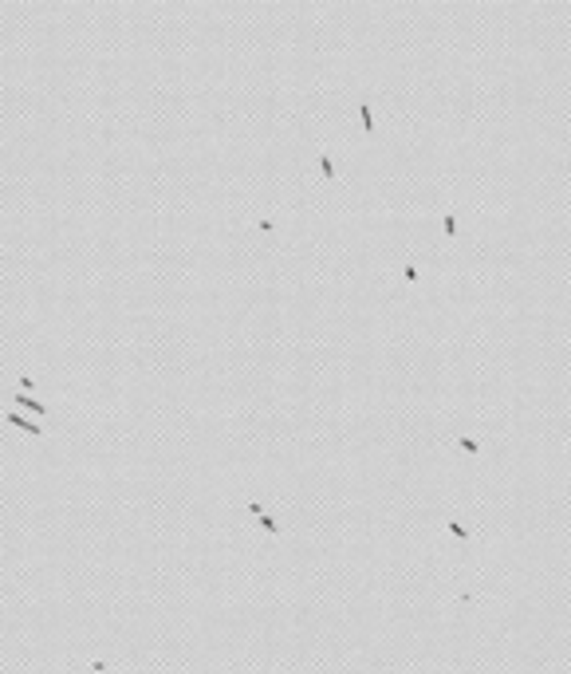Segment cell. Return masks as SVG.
Returning a JSON list of instances; mask_svg holds the SVG:
<instances>
[{"label": "cell", "mask_w": 571, "mask_h": 674, "mask_svg": "<svg viewBox=\"0 0 571 674\" xmlns=\"http://www.w3.org/2000/svg\"><path fill=\"white\" fill-rule=\"evenodd\" d=\"M4 418H8L12 426H20V430H28V434H36V438H40V426H36V422H24V418L16 414V410H8V414H4Z\"/></svg>", "instance_id": "1"}, {"label": "cell", "mask_w": 571, "mask_h": 674, "mask_svg": "<svg viewBox=\"0 0 571 674\" xmlns=\"http://www.w3.org/2000/svg\"><path fill=\"white\" fill-rule=\"evenodd\" d=\"M16 402H20V406H24V410H36V414H44V410H48V406H44V402H32V398H24V390H20V394H16Z\"/></svg>", "instance_id": "2"}, {"label": "cell", "mask_w": 571, "mask_h": 674, "mask_svg": "<svg viewBox=\"0 0 571 674\" xmlns=\"http://www.w3.org/2000/svg\"><path fill=\"white\" fill-rule=\"evenodd\" d=\"M319 166H323V174H327V178H335V166H331V158H327V154L319 158Z\"/></svg>", "instance_id": "3"}, {"label": "cell", "mask_w": 571, "mask_h": 674, "mask_svg": "<svg viewBox=\"0 0 571 674\" xmlns=\"http://www.w3.org/2000/svg\"><path fill=\"white\" fill-rule=\"evenodd\" d=\"M457 446H461V450H469V454H477V442H473V438H457Z\"/></svg>", "instance_id": "4"}]
</instances>
